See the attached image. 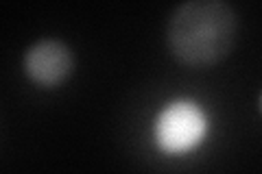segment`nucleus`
<instances>
[{"label": "nucleus", "mask_w": 262, "mask_h": 174, "mask_svg": "<svg viewBox=\"0 0 262 174\" xmlns=\"http://www.w3.org/2000/svg\"><path fill=\"white\" fill-rule=\"evenodd\" d=\"M260 105H262V96H260Z\"/></svg>", "instance_id": "20e7f679"}, {"label": "nucleus", "mask_w": 262, "mask_h": 174, "mask_svg": "<svg viewBox=\"0 0 262 174\" xmlns=\"http://www.w3.org/2000/svg\"><path fill=\"white\" fill-rule=\"evenodd\" d=\"M24 65L33 81L51 87L72 72V53L59 39H42L29 48Z\"/></svg>", "instance_id": "7ed1b4c3"}, {"label": "nucleus", "mask_w": 262, "mask_h": 174, "mask_svg": "<svg viewBox=\"0 0 262 174\" xmlns=\"http://www.w3.org/2000/svg\"><path fill=\"white\" fill-rule=\"evenodd\" d=\"M206 131L201 111L190 103H175L164 111L155 124L158 144L168 153H182L192 148Z\"/></svg>", "instance_id": "f03ea898"}, {"label": "nucleus", "mask_w": 262, "mask_h": 174, "mask_svg": "<svg viewBox=\"0 0 262 174\" xmlns=\"http://www.w3.org/2000/svg\"><path fill=\"white\" fill-rule=\"evenodd\" d=\"M236 33L238 20L227 0H186L170 15L166 41L175 59L206 68L232 53Z\"/></svg>", "instance_id": "f257e3e1"}]
</instances>
